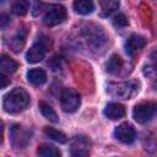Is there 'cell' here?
Instances as JSON below:
<instances>
[{
	"label": "cell",
	"mask_w": 157,
	"mask_h": 157,
	"mask_svg": "<svg viewBox=\"0 0 157 157\" xmlns=\"http://www.w3.org/2000/svg\"><path fill=\"white\" fill-rule=\"evenodd\" d=\"M29 94L22 87H16L5 94L2 101V108L6 113L17 114L23 112L29 104Z\"/></svg>",
	"instance_id": "1"
},
{
	"label": "cell",
	"mask_w": 157,
	"mask_h": 157,
	"mask_svg": "<svg viewBox=\"0 0 157 157\" xmlns=\"http://www.w3.org/2000/svg\"><path fill=\"white\" fill-rule=\"evenodd\" d=\"M140 90V82L136 80H129L124 82H110L107 86V92L121 99H130L137 94Z\"/></svg>",
	"instance_id": "2"
},
{
	"label": "cell",
	"mask_w": 157,
	"mask_h": 157,
	"mask_svg": "<svg viewBox=\"0 0 157 157\" xmlns=\"http://www.w3.org/2000/svg\"><path fill=\"white\" fill-rule=\"evenodd\" d=\"M157 114V103L152 101L141 102L135 105L132 110V117L139 124H145L150 121Z\"/></svg>",
	"instance_id": "3"
},
{
	"label": "cell",
	"mask_w": 157,
	"mask_h": 157,
	"mask_svg": "<svg viewBox=\"0 0 157 157\" xmlns=\"http://www.w3.org/2000/svg\"><path fill=\"white\" fill-rule=\"evenodd\" d=\"M61 108L66 113H74L78 109L81 104V97L78 92L74 88H64L60 94Z\"/></svg>",
	"instance_id": "4"
},
{
	"label": "cell",
	"mask_w": 157,
	"mask_h": 157,
	"mask_svg": "<svg viewBox=\"0 0 157 157\" xmlns=\"http://www.w3.org/2000/svg\"><path fill=\"white\" fill-rule=\"evenodd\" d=\"M65 20H66V9L59 4L50 5L45 10V13L43 16V23L49 27L60 25Z\"/></svg>",
	"instance_id": "5"
},
{
	"label": "cell",
	"mask_w": 157,
	"mask_h": 157,
	"mask_svg": "<svg viewBox=\"0 0 157 157\" xmlns=\"http://www.w3.org/2000/svg\"><path fill=\"white\" fill-rule=\"evenodd\" d=\"M48 47H49V43H48V39L47 38H39L27 52L26 54V60L29 63V64H36V63H39L40 60L44 59L45 56V53L48 50Z\"/></svg>",
	"instance_id": "6"
},
{
	"label": "cell",
	"mask_w": 157,
	"mask_h": 157,
	"mask_svg": "<svg viewBox=\"0 0 157 157\" xmlns=\"http://www.w3.org/2000/svg\"><path fill=\"white\" fill-rule=\"evenodd\" d=\"M91 151V141L85 135H76L70 141V153L75 157L88 156Z\"/></svg>",
	"instance_id": "7"
},
{
	"label": "cell",
	"mask_w": 157,
	"mask_h": 157,
	"mask_svg": "<svg viewBox=\"0 0 157 157\" xmlns=\"http://www.w3.org/2000/svg\"><path fill=\"white\" fill-rule=\"evenodd\" d=\"M114 136L123 144L130 145L136 139V130L135 128L129 123H121L118 125L114 130Z\"/></svg>",
	"instance_id": "8"
},
{
	"label": "cell",
	"mask_w": 157,
	"mask_h": 157,
	"mask_svg": "<svg viewBox=\"0 0 157 157\" xmlns=\"http://www.w3.org/2000/svg\"><path fill=\"white\" fill-rule=\"evenodd\" d=\"M11 140H12V145L16 148H23L27 146V144L31 140L29 132L22 129V126L20 125H13L11 130Z\"/></svg>",
	"instance_id": "9"
},
{
	"label": "cell",
	"mask_w": 157,
	"mask_h": 157,
	"mask_svg": "<svg viewBox=\"0 0 157 157\" xmlns=\"http://www.w3.org/2000/svg\"><path fill=\"white\" fill-rule=\"evenodd\" d=\"M146 44V39L139 34H132L129 37V39L125 43V50L129 55H134L136 52L142 49Z\"/></svg>",
	"instance_id": "10"
},
{
	"label": "cell",
	"mask_w": 157,
	"mask_h": 157,
	"mask_svg": "<svg viewBox=\"0 0 157 157\" xmlns=\"http://www.w3.org/2000/svg\"><path fill=\"white\" fill-rule=\"evenodd\" d=\"M104 115L110 120L121 119L125 115V107L120 103H108L103 110Z\"/></svg>",
	"instance_id": "11"
},
{
	"label": "cell",
	"mask_w": 157,
	"mask_h": 157,
	"mask_svg": "<svg viewBox=\"0 0 157 157\" xmlns=\"http://www.w3.org/2000/svg\"><path fill=\"white\" fill-rule=\"evenodd\" d=\"M0 69H1L2 74L10 75V74H13L18 69V64L11 56H9L6 54H2L1 59H0Z\"/></svg>",
	"instance_id": "12"
},
{
	"label": "cell",
	"mask_w": 157,
	"mask_h": 157,
	"mask_svg": "<svg viewBox=\"0 0 157 157\" xmlns=\"http://www.w3.org/2000/svg\"><path fill=\"white\" fill-rule=\"evenodd\" d=\"M27 80L34 86H40L47 81V74L42 69H31L27 72Z\"/></svg>",
	"instance_id": "13"
},
{
	"label": "cell",
	"mask_w": 157,
	"mask_h": 157,
	"mask_svg": "<svg viewBox=\"0 0 157 157\" xmlns=\"http://www.w3.org/2000/svg\"><path fill=\"white\" fill-rule=\"evenodd\" d=\"M74 10L78 15H90L94 10V4L92 0H75L74 1Z\"/></svg>",
	"instance_id": "14"
},
{
	"label": "cell",
	"mask_w": 157,
	"mask_h": 157,
	"mask_svg": "<svg viewBox=\"0 0 157 157\" xmlns=\"http://www.w3.org/2000/svg\"><path fill=\"white\" fill-rule=\"evenodd\" d=\"M121 67H123V60L118 54H113L105 64V70L110 75H118Z\"/></svg>",
	"instance_id": "15"
},
{
	"label": "cell",
	"mask_w": 157,
	"mask_h": 157,
	"mask_svg": "<svg viewBox=\"0 0 157 157\" xmlns=\"http://www.w3.org/2000/svg\"><path fill=\"white\" fill-rule=\"evenodd\" d=\"M38 105H39L40 113L43 114V117H44L45 119H48V120L52 121V123H59V117H58L56 112L52 108V105H49V104H48L47 102H44V101H40V102L38 103Z\"/></svg>",
	"instance_id": "16"
},
{
	"label": "cell",
	"mask_w": 157,
	"mask_h": 157,
	"mask_svg": "<svg viewBox=\"0 0 157 157\" xmlns=\"http://www.w3.org/2000/svg\"><path fill=\"white\" fill-rule=\"evenodd\" d=\"M37 153L39 156H43V157H59L61 155L60 150L56 148L55 146L53 145H49V144H42L38 146V150H37Z\"/></svg>",
	"instance_id": "17"
},
{
	"label": "cell",
	"mask_w": 157,
	"mask_h": 157,
	"mask_svg": "<svg viewBox=\"0 0 157 157\" xmlns=\"http://www.w3.org/2000/svg\"><path fill=\"white\" fill-rule=\"evenodd\" d=\"M99 5L102 9V12L104 16H109L113 12H115L119 6H120V1L119 0H99Z\"/></svg>",
	"instance_id": "18"
},
{
	"label": "cell",
	"mask_w": 157,
	"mask_h": 157,
	"mask_svg": "<svg viewBox=\"0 0 157 157\" xmlns=\"http://www.w3.org/2000/svg\"><path fill=\"white\" fill-rule=\"evenodd\" d=\"M29 9V2L28 0H13L11 5V11L12 13L17 16H25L28 12Z\"/></svg>",
	"instance_id": "19"
},
{
	"label": "cell",
	"mask_w": 157,
	"mask_h": 157,
	"mask_svg": "<svg viewBox=\"0 0 157 157\" xmlns=\"http://www.w3.org/2000/svg\"><path fill=\"white\" fill-rule=\"evenodd\" d=\"M44 132H45V135H47L48 137H50L52 140H54V141H56V142H59V144H65V142H67V136H66L64 132H61V131H59V130H56V129H54V128L45 126V128H44Z\"/></svg>",
	"instance_id": "20"
},
{
	"label": "cell",
	"mask_w": 157,
	"mask_h": 157,
	"mask_svg": "<svg viewBox=\"0 0 157 157\" xmlns=\"http://www.w3.org/2000/svg\"><path fill=\"white\" fill-rule=\"evenodd\" d=\"M25 37H26V32L22 31V32H18L17 36L11 39L10 47H11V49H12L13 52L18 53V52L22 49V47L25 45Z\"/></svg>",
	"instance_id": "21"
},
{
	"label": "cell",
	"mask_w": 157,
	"mask_h": 157,
	"mask_svg": "<svg viewBox=\"0 0 157 157\" xmlns=\"http://www.w3.org/2000/svg\"><path fill=\"white\" fill-rule=\"evenodd\" d=\"M148 74H153L157 76V49H155L150 55V65H148Z\"/></svg>",
	"instance_id": "22"
},
{
	"label": "cell",
	"mask_w": 157,
	"mask_h": 157,
	"mask_svg": "<svg viewBox=\"0 0 157 157\" xmlns=\"http://www.w3.org/2000/svg\"><path fill=\"white\" fill-rule=\"evenodd\" d=\"M113 25L115 27H125L128 25V18L125 17L124 13H118L114 18H113Z\"/></svg>",
	"instance_id": "23"
},
{
	"label": "cell",
	"mask_w": 157,
	"mask_h": 157,
	"mask_svg": "<svg viewBox=\"0 0 157 157\" xmlns=\"http://www.w3.org/2000/svg\"><path fill=\"white\" fill-rule=\"evenodd\" d=\"M42 6H43V4H42L39 0H36V1H34V6H33V11H32L33 16L39 15V12H40V10H42Z\"/></svg>",
	"instance_id": "24"
},
{
	"label": "cell",
	"mask_w": 157,
	"mask_h": 157,
	"mask_svg": "<svg viewBox=\"0 0 157 157\" xmlns=\"http://www.w3.org/2000/svg\"><path fill=\"white\" fill-rule=\"evenodd\" d=\"M0 80H1V88H6V86L10 85V80L7 78L6 74H2V72H1V75H0Z\"/></svg>",
	"instance_id": "25"
},
{
	"label": "cell",
	"mask_w": 157,
	"mask_h": 157,
	"mask_svg": "<svg viewBox=\"0 0 157 157\" xmlns=\"http://www.w3.org/2000/svg\"><path fill=\"white\" fill-rule=\"evenodd\" d=\"M9 22V18H7V16L5 15V13H2L1 15V28H4L5 26H6V23Z\"/></svg>",
	"instance_id": "26"
},
{
	"label": "cell",
	"mask_w": 157,
	"mask_h": 157,
	"mask_svg": "<svg viewBox=\"0 0 157 157\" xmlns=\"http://www.w3.org/2000/svg\"><path fill=\"white\" fill-rule=\"evenodd\" d=\"M4 1H5V0H1V2H4Z\"/></svg>",
	"instance_id": "27"
},
{
	"label": "cell",
	"mask_w": 157,
	"mask_h": 157,
	"mask_svg": "<svg viewBox=\"0 0 157 157\" xmlns=\"http://www.w3.org/2000/svg\"><path fill=\"white\" fill-rule=\"evenodd\" d=\"M155 1H157V0H155Z\"/></svg>",
	"instance_id": "28"
}]
</instances>
